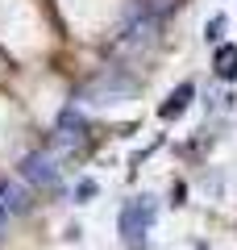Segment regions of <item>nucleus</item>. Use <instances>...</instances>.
Masks as SVG:
<instances>
[{
  "mask_svg": "<svg viewBox=\"0 0 237 250\" xmlns=\"http://www.w3.org/2000/svg\"><path fill=\"white\" fill-rule=\"evenodd\" d=\"M192 96H196V88H192V83H179V88L167 96V104L158 108V117H162V121H175V117L183 113L187 104H192Z\"/></svg>",
  "mask_w": 237,
  "mask_h": 250,
  "instance_id": "obj_6",
  "label": "nucleus"
},
{
  "mask_svg": "<svg viewBox=\"0 0 237 250\" xmlns=\"http://www.w3.org/2000/svg\"><path fill=\"white\" fill-rule=\"evenodd\" d=\"M21 179H29V184H59V163H54V154H29L21 163Z\"/></svg>",
  "mask_w": 237,
  "mask_h": 250,
  "instance_id": "obj_5",
  "label": "nucleus"
},
{
  "mask_svg": "<svg viewBox=\"0 0 237 250\" xmlns=\"http://www.w3.org/2000/svg\"><path fill=\"white\" fill-rule=\"evenodd\" d=\"M158 29H162V21L150 17L138 0H133L129 9L121 13V21H117V34H113L117 54H141V50H150V46L158 42Z\"/></svg>",
  "mask_w": 237,
  "mask_h": 250,
  "instance_id": "obj_1",
  "label": "nucleus"
},
{
  "mask_svg": "<svg viewBox=\"0 0 237 250\" xmlns=\"http://www.w3.org/2000/svg\"><path fill=\"white\" fill-rule=\"evenodd\" d=\"M138 4L150 13V17H158V21H162L167 13H175V4H179V0H138Z\"/></svg>",
  "mask_w": 237,
  "mask_h": 250,
  "instance_id": "obj_8",
  "label": "nucleus"
},
{
  "mask_svg": "<svg viewBox=\"0 0 237 250\" xmlns=\"http://www.w3.org/2000/svg\"><path fill=\"white\" fill-rule=\"evenodd\" d=\"M150 221H154L150 196H138V200H129V205L121 208V233H125V242H129L133 250H141V233L150 229Z\"/></svg>",
  "mask_w": 237,
  "mask_h": 250,
  "instance_id": "obj_3",
  "label": "nucleus"
},
{
  "mask_svg": "<svg viewBox=\"0 0 237 250\" xmlns=\"http://www.w3.org/2000/svg\"><path fill=\"white\" fill-rule=\"evenodd\" d=\"M133 92H138V80L125 75V67H104V71L83 88V96H88L92 104H113V100H129Z\"/></svg>",
  "mask_w": 237,
  "mask_h": 250,
  "instance_id": "obj_2",
  "label": "nucleus"
},
{
  "mask_svg": "<svg viewBox=\"0 0 237 250\" xmlns=\"http://www.w3.org/2000/svg\"><path fill=\"white\" fill-rule=\"evenodd\" d=\"M83 134H88V121L79 117V108H62L59 129H54V142H59V150H75V146L83 142Z\"/></svg>",
  "mask_w": 237,
  "mask_h": 250,
  "instance_id": "obj_4",
  "label": "nucleus"
},
{
  "mask_svg": "<svg viewBox=\"0 0 237 250\" xmlns=\"http://www.w3.org/2000/svg\"><path fill=\"white\" fill-rule=\"evenodd\" d=\"M212 71L220 80H237V46H217V62H212Z\"/></svg>",
  "mask_w": 237,
  "mask_h": 250,
  "instance_id": "obj_7",
  "label": "nucleus"
},
{
  "mask_svg": "<svg viewBox=\"0 0 237 250\" xmlns=\"http://www.w3.org/2000/svg\"><path fill=\"white\" fill-rule=\"evenodd\" d=\"M204 38H208V42H220V38H225V17H212L208 29H204Z\"/></svg>",
  "mask_w": 237,
  "mask_h": 250,
  "instance_id": "obj_9",
  "label": "nucleus"
}]
</instances>
